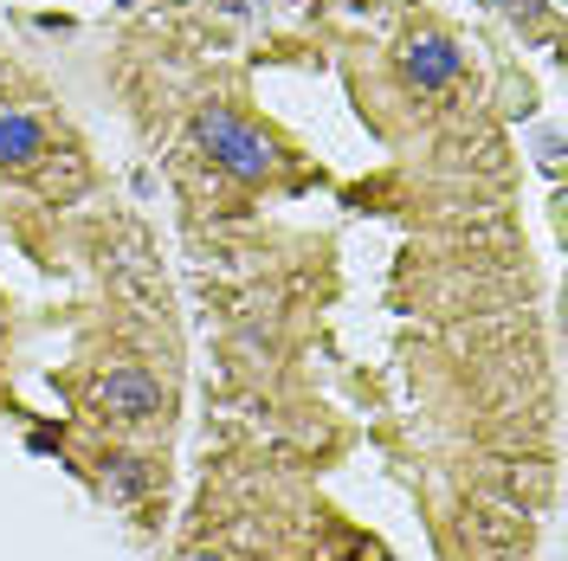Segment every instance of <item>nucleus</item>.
I'll return each mask as SVG.
<instances>
[{"label":"nucleus","instance_id":"nucleus-3","mask_svg":"<svg viewBox=\"0 0 568 561\" xmlns=\"http://www.w3.org/2000/svg\"><path fill=\"white\" fill-rule=\"evenodd\" d=\"M407 78L420 84V91H439V84H453L459 78V45L453 39H439V33H420L414 45H407Z\"/></svg>","mask_w":568,"mask_h":561},{"label":"nucleus","instance_id":"nucleus-5","mask_svg":"<svg viewBox=\"0 0 568 561\" xmlns=\"http://www.w3.org/2000/svg\"><path fill=\"white\" fill-rule=\"evenodd\" d=\"M142 484H149V471H142L136 458H116V471H110V491H116V497H136Z\"/></svg>","mask_w":568,"mask_h":561},{"label":"nucleus","instance_id":"nucleus-2","mask_svg":"<svg viewBox=\"0 0 568 561\" xmlns=\"http://www.w3.org/2000/svg\"><path fill=\"white\" fill-rule=\"evenodd\" d=\"M98 400L116 420H149V414H162V381L149 368H110L98 381Z\"/></svg>","mask_w":568,"mask_h":561},{"label":"nucleus","instance_id":"nucleus-6","mask_svg":"<svg viewBox=\"0 0 568 561\" xmlns=\"http://www.w3.org/2000/svg\"><path fill=\"white\" fill-rule=\"evenodd\" d=\"M510 13H542V0H504Z\"/></svg>","mask_w":568,"mask_h":561},{"label":"nucleus","instance_id":"nucleus-4","mask_svg":"<svg viewBox=\"0 0 568 561\" xmlns=\"http://www.w3.org/2000/svg\"><path fill=\"white\" fill-rule=\"evenodd\" d=\"M39 149H45V136L33 116H0V169H27V162H39Z\"/></svg>","mask_w":568,"mask_h":561},{"label":"nucleus","instance_id":"nucleus-7","mask_svg":"<svg viewBox=\"0 0 568 561\" xmlns=\"http://www.w3.org/2000/svg\"><path fill=\"white\" fill-rule=\"evenodd\" d=\"M226 7H233V13H240V7H252V0H226Z\"/></svg>","mask_w":568,"mask_h":561},{"label":"nucleus","instance_id":"nucleus-1","mask_svg":"<svg viewBox=\"0 0 568 561\" xmlns=\"http://www.w3.org/2000/svg\"><path fill=\"white\" fill-rule=\"evenodd\" d=\"M194 136H201V149H207L226 175H240V181H265L272 169H278L272 136H258L246 116H233V110H220V104H207L201 116H194Z\"/></svg>","mask_w":568,"mask_h":561}]
</instances>
